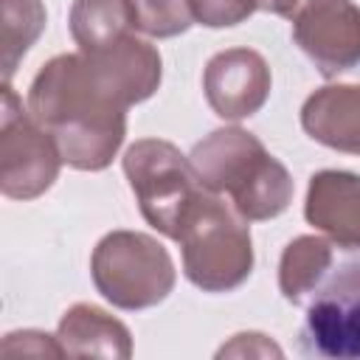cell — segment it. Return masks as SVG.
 <instances>
[{"label": "cell", "instance_id": "1", "mask_svg": "<svg viewBox=\"0 0 360 360\" xmlns=\"http://www.w3.org/2000/svg\"><path fill=\"white\" fill-rule=\"evenodd\" d=\"M28 112L53 138L62 163L79 172L107 169L124 143L127 107L98 87L82 51L53 56L37 73Z\"/></svg>", "mask_w": 360, "mask_h": 360}, {"label": "cell", "instance_id": "2", "mask_svg": "<svg viewBox=\"0 0 360 360\" xmlns=\"http://www.w3.org/2000/svg\"><path fill=\"white\" fill-rule=\"evenodd\" d=\"M200 183L211 194H231L233 208L248 222L273 219L292 200V177L264 143L239 129H214L188 155Z\"/></svg>", "mask_w": 360, "mask_h": 360}, {"label": "cell", "instance_id": "3", "mask_svg": "<svg viewBox=\"0 0 360 360\" xmlns=\"http://www.w3.org/2000/svg\"><path fill=\"white\" fill-rule=\"evenodd\" d=\"M177 242L183 248L186 278L205 292L236 290L253 270L248 219L211 191L197 200Z\"/></svg>", "mask_w": 360, "mask_h": 360}, {"label": "cell", "instance_id": "4", "mask_svg": "<svg viewBox=\"0 0 360 360\" xmlns=\"http://www.w3.org/2000/svg\"><path fill=\"white\" fill-rule=\"evenodd\" d=\"M124 172L135 191L143 219L177 242L186 217L197 200L208 191L191 160L180 149L160 138H141L124 155Z\"/></svg>", "mask_w": 360, "mask_h": 360}, {"label": "cell", "instance_id": "5", "mask_svg": "<svg viewBox=\"0 0 360 360\" xmlns=\"http://www.w3.org/2000/svg\"><path fill=\"white\" fill-rule=\"evenodd\" d=\"M96 290L118 309H149L174 287V264L169 250L138 231L107 233L90 259Z\"/></svg>", "mask_w": 360, "mask_h": 360}, {"label": "cell", "instance_id": "6", "mask_svg": "<svg viewBox=\"0 0 360 360\" xmlns=\"http://www.w3.org/2000/svg\"><path fill=\"white\" fill-rule=\"evenodd\" d=\"M62 155L53 138L22 110V101L3 82L0 101V188L11 200H34L59 174Z\"/></svg>", "mask_w": 360, "mask_h": 360}, {"label": "cell", "instance_id": "7", "mask_svg": "<svg viewBox=\"0 0 360 360\" xmlns=\"http://www.w3.org/2000/svg\"><path fill=\"white\" fill-rule=\"evenodd\" d=\"M301 352L360 360V264L340 267L315 290L301 326Z\"/></svg>", "mask_w": 360, "mask_h": 360}, {"label": "cell", "instance_id": "8", "mask_svg": "<svg viewBox=\"0 0 360 360\" xmlns=\"http://www.w3.org/2000/svg\"><path fill=\"white\" fill-rule=\"evenodd\" d=\"M292 39L321 76L360 65V8L352 0H307L292 17Z\"/></svg>", "mask_w": 360, "mask_h": 360}, {"label": "cell", "instance_id": "9", "mask_svg": "<svg viewBox=\"0 0 360 360\" xmlns=\"http://www.w3.org/2000/svg\"><path fill=\"white\" fill-rule=\"evenodd\" d=\"M270 68L259 51L228 48L208 59L202 90L211 110L225 121H242L259 112L270 96Z\"/></svg>", "mask_w": 360, "mask_h": 360}, {"label": "cell", "instance_id": "10", "mask_svg": "<svg viewBox=\"0 0 360 360\" xmlns=\"http://www.w3.org/2000/svg\"><path fill=\"white\" fill-rule=\"evenodd\" d=\"M82 56L98 87L121 107L149 98L163 76L158 48L132 34L101 51H82Z\"/></svg>", "mask_w": 360, "mask_h": 360}, {"label": "cell", "instance_id": "11", "mask_svg": "<svg viewBox=\"0 0 360 360\" xmlns=\"http://www.w3.org/2000/svg\"><path fill=\"white\" fill-rule=\"evenodd\" d=\"M304 217L340 248L360 250V177L338 169L312 174Z\"/></svg>", "mask_w": 360, "mask_h": 360}, {"label": "cell", "instance_id": "12", "mask_svg": "<svg viewBox=\"0 0 360 360\" xmlns=\"http://www.w3.org/2000/svg\"><path fill=\"white\" fill-rule=\"evenodd\" d=\"M307 135L329 149L360 155V84H329L301 107Z\"/></svg>", "mask_w": 360, "mask_h": 360}, {"label": "cell", "instance_id": "13", "mask_svg": "<svg viewBox=\"0 0 360 360\" xmlns=\"http://www.w3.org/2000/svg\"><path fill=\"white\" fill-rule=\"evenodd\" d=\"M62 354L68 357H121L132 354L129 329L93 304L70 307L56 329Z\"/></svg>", "mask_w": 360, "mask_h": 360}, {"label": "cell", "instance_id": "14", "mask_svg": "<svg viewBox=\"0 0 360 360\" xmlns=\"http://www.w3.org/2000/svg\"><path fill=\"white\" fill-rule=\"evenodd\" d=\"M332 264V245L321 236H298L292 239L278 264V287L281 295L292 304H304L321 287L326 270Z\"/></svg>", "mask_w": 360, "mask_h": 360}, {"label": "cell", "instance_id": "15", "mask_svg": "<svg viewBox=\"0 0 360 360\" xmlns=\"http://www.w3.org/2000/svg\"><path fill=\"white\" fill-rule=\"evenodd\" d=\"M132 20L127 0H73L70 34L79 51H101L129 37Z\"/></svg>", "mask_w": 360, "mask_h": 360}, {"label": "cell", "instance_id": "16", "mask_svg": "<svg viewBox=\"0 0 360 360\" xmlns=\"http://www.w3.org/2000/svg\"><path fill=\"white\" fill-rule=\"evenodd\" d=\"M45 28L42 0H0V53L3 82H11L20 59Z\"/></svg>", "mask_w": 360, "mask_h": 360}, {"label": "cell", "instance_id": "17", "mask_svg": "<svg viewBox=\"0 0 360 360\" xmlns=\"http://www.w3.org/2000/svg\"><path fill=\"white\" fill-rule=\"evenodd\" d=\"M132 28L146 37H177L188 31L194 17V0H127Z\"/></svg>", "mask_w": 360, "mask_h": 360}, {"label": "cell", "instance_id": "18", "mask_svg": "<svg viewBox=\"0 0 360 360\" xmlns=\"http://www.w3.org/2000/svg\"><path fill=\"white\" fill-rule=\"evenodd\" d=\"M256 8H259V0H194V17L208 28L239 25Z\"/></svg>", "mask_w": 360, "mask_h": 360}, {"label": "cell", "instance_id": "19", "mask_svg": "<svg viewBox=\"0 0 360 360\" xmlns=\"http://www.w3.org/2000/svg\"><path fill=\"white\" fill-rule=\"evenodd\" d=\"M0 352H3V357H20V354H22V357H25V354H39V357H45V354H51V357H65V354H62V346H59V340H56V338L42 335V332H31V329L6 335V340H3Z\"/></svg>", "mask_w": 360, "mask_h": 360}, {"label": "cell", "instance_id": "20", "mask_svg": "<svg viewBox=\"0 0 360 360\" xmlns=\"http://www.w3.org/2000/svg\"><path fill=\"white\" fill-rule=\"evenodd\" d=\"M231 354H239V357L242 354H262V357L276 354V357H281V349L259 332H242V335H233V340L217 352V357H231Z\"/></svg>", "mask_w": 360, "mask_h": 360}, {"label": "cell", "instance_id": "21", "mask_svg": "<svg viewBox=\"0 0 360 360\" xmlns=\"http://www.w3.org/2000/svg\"><path fill=\"white\" fill-rule=\"evenodd\" d=\"M307 0H259V8L270 11V14H278V17H292Z\"/></svg>", "mask_w": 360, "mask_h": 360}]
</instances>
